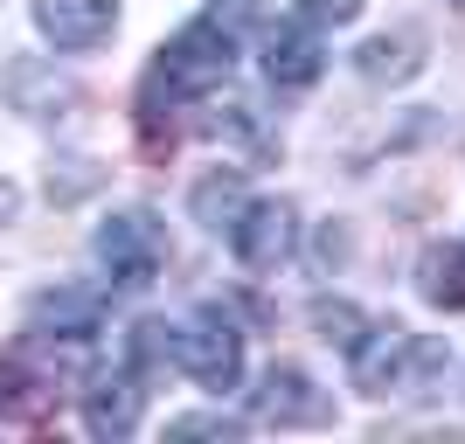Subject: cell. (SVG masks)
<instances>
[{
    "mask_svg": "<svg viewBox=\"0 0 465 444\" xmlns=\"http://www.w3.org/2000/svg\"><path fill=\"white\" fill-rule=\"evenodd\" d=\"M354 361V389L361 396H403V403H424V396H438L445 389V368L451 354L438 348V340H424V333H410V327H369L361 340L348 348Z\"/></svg>",
    "mask_w": 465,
    "mask_h": 444,
    "instance_id": "6da1fadb",
    "label": "cell"
},
{
    "mask_svg": "<svg viewBox=\"0 0 465 444\" xmlns=\"http://www.w3.org/2000/svg\"><path fill=\"white\" fill-rule=\"evenodd\" d=\"M230 63H236V35L202 15V21H188V28L160 49L153 84H167V91H181V97H202V91H215V84L230 77Z\"/></svg>",
    "mask_w": 465,
    "mask_h": 444,
    "instance_id": "7a4b0ae2",
    "label": "cell"
},
{
    "mask_svg": "<svg viewBox=\"0 0 465 444\" xmlns=\"http://www.w3.org/2000/svg\"><path fill=\"white\" fill-rule=\"evenodd\" d=\"M174 368H188L202 389H236V375H243V333H236L230 312L202 306L188 320V327H174Z\"/></svg>",
    "mask_w": 465,
    "mask_h": 444,
    "instance_id": "3957f363",
    "label": "cell"
},
{
    "mask_svg": "<svg viewBox=\"0 0 465 444\" xmlns=\"http://www.w3.org/2000/svg\"><path fill=\"white\" fill-rule=\"evenodd\" d=\"M160 257H167V230L153 209H118L97 222V264L112 271V285H153Z\"/></svg>",
    "mask_w": 465,
    "mask_h": 444,
    "instance_id": "277c9868",
    "label": "cell"
},
{
    "mask_svg": "<svg viewBox=\"0 0 465 444\" xmlns=\"http://www.w3.org/2000/svg\"><path fill=\"white\" fill-rule=\"evenodd\" d=\"M251 417H257V424H278V430L327 424V417H333V396H327L320 382H312L306 368L272 361L264 375H257V389H251Z\"/></svg>",
    "mask_w": 465,
    "mask_h": 444,
    "instance_id": "5b68a950",
    "label": "cell"
},
{
    "mask_svg": "<svg viewBox=\"0 0 465 444\" xmlns=\"http://www.w3.org/2000/svg\"><path fill=\"white\" fill-rule=\"evenodd\" d=\"M35 28L56 42V49L84 56V49H97V42H112L118 0H35Z\"/></svg>",
    "mask_w": 465,
    "mask_h": 444,
    "instance_id": "8992f818",
    "label": "cell"
},
{
    "mask_svg": "<svg viewBox=\"0 0 465 444\" xmlns=\"http://www.w3.org/2000/svg\"><path fill=\"white\" fill-rule=\"evenodd\" d=\"M28 327H35L42 340H91V333L104 327V291H91V285H49V291H35Z\"/></svg>",
    "mask_w": 465,
    "mask_h": 444,
    "instance_id": "52a82bcc",
    "label": "cell"
},
{
    "mask_svg": "<svg viewBox=\"0 0 465 444\" xmlns=\"http://www.w3.org/2000/svg\"><path fill=\"white\" fill-rule=\"evenodd\" d=\"M292 236H299L292 202H251V209L236 215L230 243H236V257H243L251 271H272V264H285V257H292Z\"/></svg>",
    "mask_w": 465,
    "mask_h": 444,
    "instance_id": "ba28073f",
    "label": "cell"
},
{
    "mask_svg": "<svg viewBox=\"0 0 465 444\" xmlns=\"http://www.w3.org/2000/svg\"><path fill=\"white\" fill-rule=\"evenodd\" d=\"M327 70V49H320V28L312 21H278L264 35V77L278 91H306L312 77Z\"/></svg>",
    "mask_w": 465,
    "mask_h": 444,
    "instance_id": "9c48e42d",
    "label": "cell"
},
{
    "mask_svg": "<svg viewBox=\"0 0 465 444\" xmlns=\"http://www.w3.org/2000/svg\"><path fill=\"white\" fill-rule=\"evenodd\" d=\"M139 403H146V389H139L133 375H97V382L84 389V424H91V438H133Z\"/></svg>",
    "mask_w": 465,
    "mask_h": 444,
    "instance_id": "30bf717a",
    "label": "cell"
},
{
    "mask_svg": "<svg viewBox=\"0 0 465 444\" xmlns=\"http://www.w3.org/2000/svg\"><path fill=\"white\" fill-rule=\"evenodd\" d=\"M188 209H194V222H202V230L230 236V230H236V215L251 209V188H243V174H236V167H215V174L194 181Z\"/></svg>",
    "mask_w": 465,
    "mask_h": 444,
    "instance_id": "8fae6325",
    "label": "cell"
},
{
    "mask_svg": "<svg viewBox=\"0 0 465 444\" xmlns=\"http://www.w3.org/2000/svg\"><path fill=\"white\" fill-rule=\"evenodd\" d=\"M417 285H424L430 306L465 312V243H430L424 264H417Z\"/></svg>",
    "mask_w": 465,
    "mask_h": 444,
    "instance_id": "7c38bea8",
    "label": "cell"
},
{
    "mask_svg": "<svg viewBox=\"0 0 465 444\" xmlns=\"http://www.w3.org/2000/svg\"><path fill=\"white\" fill-rule=\"evenodd\" d=\"M7 97H15L21 112L49 118L56 104H70V84H63V77H49L42 63H15V70H7Z\"/></svg>",
    "mask_w": 465,
    "mask_h": 444,
    "instance_id": "4fadbf2b",
    "label": "cell"
},
{
    "mask_svg": "<svg viewBox=\"0 0 465 444\" xmlns=\"http://www.w3.org/2000/svg\"><path fill=\"white\" fill-rule=\"evenodd\" d=\"M0 403L15 409V417H42V403H49V382H42L15 348L0 354Z\"/></svg>",
    "mask_w": 465,
    "mask_h": 444,
    "instance_id": "5bb4252c",
    "label": "cell"
},
{
    "mask_svg": "<svg viewBox=\"0 0 465 444\" xmlns=\"http://www.w3.org/2000/svg\"><path fill=\"white\" fill-rule=\"evenodd\" d=\"M312 327H320V340L327 348L348 354L361 333H369V320H361V306H348V299H312Z\"/></svg>",
    "mask_w": 465,
    "mask_h": 444,
    "instance_id": "9a60e30c",
    "label": "cell"
},
{
    "mask_svg": "<svg viewBox=\"0 0 465 444\" xmlns=\"http://www.w3.org/2000/svg\"><path fill=\"white\" fill-rule=\"evenodd\" d=\"M410 49H417L410 35H375L354 63H361V77H410V70H417V56H410Z\"/></svg>",
    "mask_w": 465,
    "mask_h": 444,
    "instance_id": "2e32d148",
    "label": "cell"
},
{
    "mask_svg": "<svg viewBox=\"0 0 465 444\" xmlns=\"http://www.w3.org/2000/svg\"><path fill=\"white\" fill-rule=\"evenodd\" d=\"M209 133H215V139H236V146H251V153H272V146H278V139L257 125L251 104H223V112L209 118Z\"/></svg>",
    "mask_w": 465,
    "mask_h": 444,
    "instance_id": "e0dca14e",
    "label": "cell"
},
{
    "mask_svg": "<svg viewBox=\"0 0 465 444\" xmlns=\"http://www.w3.org/2000/svg\"><path fill=\"white\" fill-rule=\"evenodd\" d=\"M174 361V327L167 320H139L133 327V368H160Z\"/></svg>",
    "mask_w": 465,
    "mask_h": 444,
    "instance_id": "ac0fdd59",
    "label": "cell"
},
{
    "mask_svg": "<svg viewBox=\"0 0 465 444\" xmlns=\"http://www.w3.org/2000/svg\"><path fill=\"white\" fill-rule=\"evenodd\" d=\"M354 15H361V0H299V21L312 28H348Z\"/></svg>",
    "mask_w": 465,
    "mask_h": 444,
    "instance_id": "d6986e66",
    "label": "cell"
},
{
    "mask_svg": "<svg viewBox=\"0 0 465 444\" xmlns=\"http://www.w3.org/2000/svg\"><path fill=\"white\" fill-rule=\"evenodd\" d=\"M167 438H236V417H223V409L215 417H174Z\"/></svg>",
    "mask_w": 465,
    "mask_h": 444,
    "instance_id": "ffe728a7",
    "label": "cell"
},
{
    "mask_svg": "<svg viewBox=\"0 0 465 444\" xmlns=\"http://www.w3.org/2000/svg\"><path fill=\"white\" fill-rule=\"evenodd\" d=\"M209 21L236 35V28H257V7H251V0H215V7H209Z\"/></svg>",
    "mask_w": 465,
    "mask_h": 444,
    "instance_id": "44dd1931",
    "label": "cell"
},
{
    "mask_svg": "<svg viewBox=\"0 0 465 444\" xmlns=\"http://www.w3.org/2000/svg\"><path fill=\"white\" fill-rule=\"evenodd\" d=\"M312 257H320V271H327V264H341V257H348V236H341V230L327 222V230H320V243H312Z\"/></svg>",
    "mask_w": 465,
    "mask_h": 444,
    "instance_id": "7402d4cb",
    "label": "cell"
}]
</instances>
